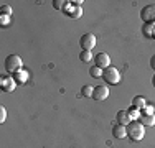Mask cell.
Returning a JSON list of instances; mask_svg holds the SVG:
<instances>
[{"label": "cell", "mask_w": 155, "mask_h": 148, "mask_svg": "<svg viewBox=\"0 0 155 148\" xmlns=\"http://www.w3.org/2000/svg\"><path fill=\"white\" fill-rule=\"evenodd\" d=\"M152 84H153V86H155V74H153V79H152Z\"/></svg>", "instance_id": "27"}, {"label": "cell", "mask_w": 155, "mask_h": 148, "mask_svg": "<svg viewBox=\"0 0 155 148\" xmlns=\"http://www.w3.org/2000/svg\"><path fill=\"white\" fill-rule=\"evenodd\" d=\"M145 135V130H143V125L140 122H130L127 125V137L134 142H140Z\"/></svg>", "instance_id": "1"}, {"label": "cell", "mask_w": 155, "mask_h": 148, "mask_svg": "<svg viewBox=\"0 0 155 148\" xmlns=\"http://www.w3.org/2000/svg\"><path fill=\"white\" fill-rule=\"evenodd\" d=\"M69 3H73V7H81L83 0H73V2H69Z\"/></svg>", "instance_id": "24"}, {"label": "cell", "mask_w": 155, "mask_h": 148, "mask_svg": "<svg viewBox=\"0 0 155 148\" xmlns=\"http://www.w3.org/2000/svg\"><path fill=\"white\" fill-rule=\"evenodd\" d=\"M13 79H15L17 82H25V81H27V72H25V71H21V69H20L18 72L13 74Z\"/></svg>", "instance_id": "14"}, {"label": "cell", "mask_w": 155, "mask_h": 148, "mask_svg": "<svg viewBox=\"0 0 155 148\" xmlns=\"http://www.w3.org/2000/svg\"><path fill=\"white\" fill-rule=\"evenodd\" d=\"M147 104H145V99L142 97V95H135L134 99H132V107H135V109H143Z\"/></svg>", "instance_id": "12"}, {"label": "cell", "mask_w": 155, "mask_h": 148, "mask_svg": "<svg viewBox=\"0 0 155 148\" xmlns=\"http://www.w3.org/2000/svg\"><path fill=\"white\" fill-rule=\"evenodd\" d=\"M150 68H152L153 71H155V56H152V58H150Z\"/></svg>", "instance_id": "25"}, {"label": "cell", "mask_w": 155, "mask_h": 148, "mask_svg": "<svg viewBox=\"0 0 155 148\" xmlns=\"http://www.w3.org/2000/svg\"><path fill=\"white\" fill-rule=\"evenodd\" d=\"M153 27H155V25H152V23H145V27H143V35H145V36H149V38H152Z\"/></svg>", "instance_id": "17"}, {"label": "cell", "mask_w": 155, "mask_h": 148, "mask_svg": "<svg viewBox=\"0 0 155 148\" xmlns=\"http://www.w3.org/2000/svg\"><path fill=\"white\" fill-rule=\"evenodd\" d=\"M5 117H7L5 107H0V124H3V122H5Z\"/></svg>", "instance_id": "23"}, {"label": "cell", "mask_w": 155, "mask_h": 148, "mask_svg": "<svg viewBox=\"0 0 155 148\" xmlns=\"http://www.w3.org/2000/svg\"><path fill=\"white\" fill-rule=\"evenodd\" d=\"M152 38H155V27H153V33H152Z\"/></svg>", "instance_id": "26"}, {"label": "cell", "mask_w": 155, "mask_h": 148, "mask_svg": "<svg viewBox=\"0 0 155 148\" xmlns=\"http://www.w3.org/2000/svg\"><path fill=\"white\" fill-rule=\"evenodd\" d=\"M140 110H142V115H153L155 107H152V105H145L143 109H140Z\"/></svg>", "instance_id": "21"}, {"label": "cell", "mask_w": 155, "mask_h": 148, "mask_svg": "<svg viewBox=\"0 0 155 148\" xmlns=\"http://www.w3.org/2000/svg\"><path fill=\"white\" fill-rule=\"evenodd\" d=\"M112 135L116 137V138H125V137H127V127H125V125H120V124L114 125Z\"/></svg>", "instance_id": "10"}, {"label": "cell", "mask_w": 155, "mask_h": 148, "mask_svg": "<svg viewBox=\"0 0 155 148\" xmlns=\"http://www.w3.org/2000/svg\"><path fill=\"white\" fill-rule=\"evenodd\" d=\"M0 15H2V17H10V15H12V7L2 3V5H0Z\"/></svg>", "instance_id": "15"}, {"label": "cell", "mask_w": 155, "mask_h": 148, "mask_svg": "<svg viewBox=\"0 0 155 148\" xmlns=\"http://www.w3.org/2000/svg\"><path fill=\"white\" fill-rule=\"evenodd\" d=\"M109 97V89L107 86H96L93 92V99L94 101H106Z\"/></svg>", "instance_id": "7"}, {"label": "cell", "mask_w": 155, "mask_h": 148, "mask_svg": "<svg viewBox=\"0 0 155 148\" xmlns=\"http://www.w3.org/2000/svg\"><path fill=\"white\" fill-rule=\"evenodd\" d=\"M66 3H69V2H64V0H53V7L56 10H64Z\"/></svg>", "instance_id": "18"}, {"label": "cell", "mask_w": 155, "mask_h": 148, "mask_svg": "<svg viewBox=\"0 0 155 148\" xmlns=\"http://www.w3.org/2000/svg\"><path fill=\"white\" fill-rule=\"evenodd\" d=\"M94 63L99 69L110 68V58H109V54H106V53H99L97 56H94Z\"/></svg>", "instance_id": "6"}, {"label": "cell", "mask_w": 155, "mask_h": 148, "mask_svg": "<svg viewBox=\"0 0 155 148\" xmlns=\"http://www.w3.org/2000/svg\"><path fill=\"white\" fill-rule=\"evenodd\" d=\"M79 59H81L83 63H91V61L94 59V56H93V53H91V51H81Z\"/></svg>", "instance_id": "13"}, {"label": "cell", "mask_w": 155, "mask_h": 148, "mask_svg": "<svg viewBox=\"0 0 155 148\" xmlns=\"http://www.w3.org/2000/svg\"><path fill=\"white\" fill-rule=\"evenodd\" d=\"M140 18H142L145 23L155 25V5H147V7H143L142 12H140Z\"/></svg>", "instance_id": "5"}, {"label": "cell", "mask_w": 155, "mask_h": 148, "mask_svg": "<svg viewBox=\"0 0 155 148\" xmlns=\"http://www.w3.org/2000/svg\"><path fill=\"white\" fill-rule=\"evenodd\" d=\"M116 120H117V124L125 125V127H127L130 122H134V120H132V117L129 115L127 110H119V112H117V115H116Z\"/></svg>", "instance_id": "8"}, {"label": "cell", "mask_w": 155, "mask_h": 148, "mask_svg": "<svg viewBox=\"0 0 155 148\" xmlns=\"http://www.w3.org/2000/svg\"><path fill=\"white\" fill-rule=\"evenodd\" d=\"M17 87V81L13 77H2V89L5 92H12Z\"/></svg>", "instance_id": "9"}, {"label": "cell", "mask_w": 155, "mask_h": 148, "mask_svg": "<svg viewBox=\"0 0 155 148\" xmlns=\"http://www.w3.org/2000/svg\"><path fill=\"white\" fill-rule=\"evenodd\" d=\"M21 58L17 56V54H10V56H7L5 59V69L8 71L10 74H15L21 69Z\"/></svg>", "instance_id": "2"}, {"label": "cell", "mask_w": 155, "mask_h": 148, "mask_svg": "<svg viewBox=\"0 0 155 148\" xmlns=\"http://www.w3.org/2000/svg\"><path fill=\"white\" fill-rule=\"evenodd\" d=\"M89 74H91L93 77H101V76H102V69H99L97 66H93V68L89 69Z\"/></svg>", "instance_id": "20"}, {"label": "cell", "mask_w": 155, "mask_h": 148, "mask_svg": "<svg viewBox=\"0 0 155 148\" xmlns=\"http://www.w3.org/2000/svg\"><path fill=\"white\" fill-rule=\"evenodd\" d=\"M93 92H94V87L91 86H83V89H81V94L84 97H93Z\"/></svg>", "instance_id": "16"}, {"label": "cell", "mask_w": 155, "mask_h": 148, "mask_svg": "<svg viewBox=\"0 0 155 148\" xmlns=\"http://www.w3.org/2000/svg\"><path fill=\"white\" fill-rule=\"evenodd\" d=\"M71 18H81V15H83V8L81 7H73V10H71Z\"/></svg>", "instance_id": "19"}, {"label": "cell", "mask_w": 155, "mask_h": 148, "mask_svg": "<svg viewBox=\"0 0 155 148\" xmlns=\"http://www.w3.org/2000/svg\"><path fill=\"white\" fill-rule=\"evenodd\" d=\"M129 112V115L132 117V120H135V118H140V112H139V109H135V107H132L130 110H127Z\"/></svg>", "instance_id": "22"}, {"label": "cell", "mask_w": 155, "mask_h": 148, "mask_svg": "<svg viewBox=\"0 0 155 148\" xmlns=\"http://www.w3.org/2000/svg\"><path fill=\"white\" fill-rule=\"evenodd\" d=\"M140 124L143 127H152V125H155V115H142L140 114Z\"/></svg>", "instance_id": "11"}, {"label": "cell", "mask_w": 155, "mask_h": 148, "mask_svg": "<svg viewBox=\"0 0 155 148\" xmlns=\"http://www.w3.org/2000/svg\"><path fill=\"white\" fill-rule=\"evenodd\" d=\"M102 77H104V81L107 84H114V86L120 82V72H119V69H116V68L104 69V71H102Z\"/></svg>", "instance_id": "3"}, {"label": "cell", "mask_w": 155, "mask_h": 148, "mask_svg": "<svg viewBox=\"0 0 155 148\" xmlns=\"http://www.w3.org/2000/svg\"><path fill=\"white\" fill-rule=\"evenodd\" d=\"M79 44L83 48V51H91L96 46V36L93 33H84L79 40Z\"/></svg>", "instance_id": "4"}]
</instances>
